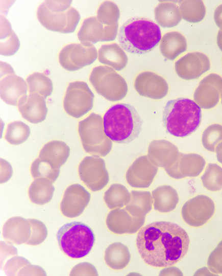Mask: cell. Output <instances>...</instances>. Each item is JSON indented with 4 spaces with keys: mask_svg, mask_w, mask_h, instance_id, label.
Masks as SVG:
<instances>
[{
    "mask_svg": "<svg viewBox=\"0 0 222 276\" xmlns=\"http://www.w3.org/2000/svg\"><path fill=\"white\" fill-rule=\"evenodd\" d=\"M136 242L139 254L147 265L166 267L185 257L190 240L185 230L177 224L156 221L139 231Z\"/></svg>",
    "mask_w": 222,
    "mask_h": 276,
    "instance_id": "cell-1",
    "label": "cell"
},
{
    "mask_svg": "<svg viewBox=\"0 0 222 276\" xmlns=\"http://www.w3.org/2000/svg\"><path fill=\"white\" fill-rule=\"evenodd\" d=\"M161 39L159 26L152 20L142 17L129 19L120 27L118 41L126 51L144 54L153 50Z\"/></svg>",
    "mask_w": 222,
    "mask_h": 276,
    "instance_id": "cell-2",
    "label": "cell"
},
{
    "mask_svg": "<svg viewBox=\"0 0 222 276\" xmlns=\"http://www.w3.org/2000/svg\"><path fill=\"white\" fill-rule=\"evenodd\" d=\"M142 120L135 108L127 103L112 106L103 117L105 133L113 142L128 144L139 135Z\"/></svg>",
    "mask_w": 222,
    "mask_h": 276,
    "instance_id": "cell-3",
    "label": "cell"
},
{
    "mask_svg": "<svg viewBox=\"0 0 222 276\" xmlns=\"http://www.w3.org/2000/svg\"><path fill=\"white\" fill-rule=\"evenodd\" d=\"M202 119L201 108L191 99L179 98L168 101L163 113V121L167 132L184 137L192 133Z\"/></svg>",
    "mask_w": 222,
    "mask_h": 276,
    "instance_id": "cell-4",
    "label": "cell"
},
{
    "mask_svg": "<svg viewBox=\"0 0 222 276\" xmlns=\"http://www.w3.org/2000/svg\"><path fill=\"white\" fill-rule=\"evenodd\" d=\"M61 250L73 259L84 257L91 251L94 241V235L87 225L72 221L62 226L57 234Z\"/></svg>",
    "mask_w": 222,
    "mask_h": 276,
    "instance_id": "cell-5",
    "label": "cell"
},
{
    "mask_svg": "<svg viewBox=\"0 0 222 276\" xmlns=\"http://www.w3.org/2000/svg\"><path fill=\"white\" fill-rule=\"evenodd\" d=\"M78 132L85 151L93 156L104 157L112 147V141L106 135L103 119L92 112L79 122Z\"/></svg>",
    "mask_w": 222,
    "mask_h": 276,
    "instance_id": "cell-6",
    "label": "cell"
},
{
    "mask_svg": "<svg viewBox=\"0 0 222 276\" xmlns=\"http://www.w3.org/2000/svg\"><path fill=\"white\" fill-rule=\"evenodd\" d=\"M89 79L96 92L110 101H120L127 95L128 86L126 80L111 67H94Z\"/></svg>",
    "mask_w": 222,
    "mask_h": 276,
    "instance_id": "cell-7",
    "label": "cell"
},
{
    "mask_svg": "<svg viewBox=\"0 0 222 276\" xmlns=\"http://www.w3.org/2000/svg\"><path fill=\"white\" fill-rule=\"evenodd\" d=\"M94 96L88 84L81 81L70 82L65 92L63 107L69 116L79 118L93 107Z\"/></svg>",
    "mask_w": 222,
    "mask_h": 276,
    "instance_id": "cell-8",
    "label": "cell"
},
{
    "mask_svg": "<svg viewBox=\"0 0 222 276\" xmlns=\"http://www.w3.org/2000/svg\"><path fill=\"white\" fill-rule=\"evenodd\" d=\"M37 17L46 29L62 33L74 32L81 18L79 12L73 7L65 12H53L48 9L44 2L38 7Z\"/></svg>",
    "mask_w": 222,
    "mask_h": 276,
    "instance_id": "cell-9",
    "label": "cell"
},
{
    "mask_svg": "<svg viewBox=\"0 0 222 276\" xmlns=\"http://www.w3.org/2000/svg\"><path fill=\"white\" fill-rule=\"evenodd\" d=\"M98 56L94 45L89 43H71L64 46L59 54L61 66L75 71L92 63Z\"/></svg>",
    "mask_w": 222,
    "mask_h": 276,
    "instance_id": "cell-10",
    "label": "cell"
},
{
    "mask_svg": "<svg viewBox=\"0 0 222 276\" xmlns=\"http://www.w3.org/2000/svg\"><path fill=\"white\" fill-rule=\"evenodd\" d=\"M78 171L81 180L92 191L103 189L109 181L105 160L99 156L85 157L80 163Z\"/></svg>",
    "mask_w": 222,
    "mask_h": 276,
    "instance_id": "cell-11",
    "label": "cell"
},
{
    "mask_svg": "<svg viewBox=\"0 0 222 276\" xmlns=\"http://www.w3.org/2000/svg\"><path fill=\"white\" fill-rule=\"evenodd\" d=\"M215 210L214 202L210 197L198 195L183 204L181 214L188 225L198 227L206 224L213 216Z\"/></svg>",
    "mask_w": 222,
    "mask_h": 276,
    "instance_id": "cell-12",
    "label": "cell"
},
{
    "mask_svg": "<svg viewBox=\"0 0 222 276\" xmlns=\"http://www.w3.org/2000/svg\"><path fill=\"white\" fill-rule=\"evenodd\" d=\"M118 24L105 26L96 17H89L83 21L78 32V37L81 43H95L100 41H111L117 35Z\"/></svg>",
    "mask_w": 222,
    "mask_h": 276,
    "instance_id": "cell-13",
    "label": "cell"
},
{
    "mask_svg": "<svg viewBox=\"0 0 222 276\" xmlns=\"http://www.w3.org/2000/svg\"><path fill=\"white\" fill-rule=\"evenodd\" d=\"M221 91L222 77L210 74L200 82L193 94L194 101L202 108H213L219 102Z\"/></svg>",
    "mask_w": 222,
    "mask_h": 276,
    "instance_id": "cell-14",
    "label": "cell"
},
{
    "mask_svg": "<svg viewBox=\"0 0 222 276\" xmlns=\"http://www.w3.org/2000/svg\"><path fill=\"white\" fill-rule=\"evenodd\" d=\"M210 68L209 58L200 52L187 53L175 64L177 74L181 78L192 80L199 78Z\"/></svg>",
    "mask_w": 222,
    "mask_h": 276,
    "instance_id": "cell-15",
    "label": "cell"
},
{
    "mask_svg": "<svg viewBox=\"0 0 222 276\" xmlns=\"http://www.w3.org/2000/svg\"><path fill=\"white\" fill-rule=\"evenodd\" d=\"M158 171L147 155L137 158L129 167L126 174L128 183L133 188H146L153 182Z\"/></svg>",
    "mask_w": 222,
    "mask_h": 276,
    "instance_id": "cell-16",
    "label": "cell"
},
{
    "mask_svg": "<svg viewBox=\"0 0 222 276\" xmlns=\"http://www.w3.org/2000/svg\"><path fill=\"white\" fill-rule=\"evenodd\" d=\"M90 198L89 192L81 185L75 183L68 186L60 203L61 213L68 218L80 216L88 204Z\"/></svg>",
    "mask_w": 222,
    "mask_h": 276,
    "instance_id": "cell-17",
    "label": "cell"
},
{
    "mask_svg": "<svg viewBox=\"0 0 222 276\" xmlns=\"http://www.w3.org/2000/svg\"><path fill=\"white\" fill-rule=\"evenodd\" d=\"M134 88L140 96L155 100L164 98L169 89L168 83L162 77L150 71L141 72L136 76Z\"/></svg>",
    "mask_w": 222,
    "mask_h": 276,
    "instance_id": "cell-18",
    "label": "cell"
},
{
    "mask_svg": "<svg viewBox=\"0 0 222 276\" xmlns=\"http://www.w3.org/2000/svg\"><path fill=\"white\" fill-rule=\"evenodd\" d=\"M205 164V159L200 154L180 152L176 162L164 170L170 177L180 179L199 176L204 170Z\"/></svg>",
    "mask_w": 222,
    "mask_h": 276,
    "instance_id": "cell-19",
    "label": "cell"
},
{
    "mask_svg": "<svg viewBox=\"0 0 222 276\" xmlns=\"http://www.w3.org/2000/svg\"><path fill=\"white\" fill-rule=\"evenodd\" d=\"M145 217H136L125 208L111 211L106 218L108 228L116 234H134L144 224Z\"/></svg>",
    "mask_w": 222,
    "mask_h": 276,
    "instance_id": "cell-20",
    "label": "cell"
},
{
    "mask_svg": "<svg viewBox=\"0 0 222 276\" xmlns=\"http://www.w3.org/2000/svg\"><path fill=\"white\" fill-rule=\"evenodd\" d=\"M180 153L178 147L170 142L155 140L149 144L147 156L155 166L165 169L176 162Z\"/></svg>",
    "mask_w": 222,
    "mask_h": 276,
    "instance_id": "cell-21",
    "label": "cell"
},
{
    "mask_svg": "<svg viewBox=\"0 0 222 276\" xmlns=\"http://www.w3.org/2000/svg\"><path fill=\"white\" fill-rule=\"evenodd\" d=\"M17 107L22 117L33 124L42 122L47 113L45 98L37 93L23 95L18 100Z\"/></svg>",
    "mask_w": 222,
    "mask_h": 276,
    "instance_id": "cell-22",
    "label": "cell"
},
{
    "mask_svg": "<svg viewBox=\"0 0 222 276\" xmlns=\"http://www.w3.org/2000/svg\"><path fill=\"white\" fill-rule=\"evenodd\" d=\"M0 89L1 99L6 104L15 106L19 99L27 94L28 87L23 78L14 73L1 78Z\"/></svg>",
    "mask_w": 222,
    "mask_h": 276,
    "instance_id": "cell-23",
    "label": "cell"
},
{
    "mask_svg": "<svg viewBox=\"0 0 222 276\" xmlns=\"http://www.w3.org/2000/svg\"><path fill=\"white\" fill-rule=\"evenodd\" d=\"M31 224L28 219L19 216L9 218L3 228L4 239L17 245L26 243L31 234Z\"/></svg>",
    "mask_w": 222,
    "mask_h": 276,
    "instance_id": "cell-24",
    "label": "cell"
},
{
    "mask_svg": "<svg viewBox=\"0 0 222 276\" xmlns=\"http://www.w3.org/2000/svg\"><path fill=\"white\" fill-rule=\"evenodd\" d=\"M70 151L69 147L65 142L52 141L43 146L38 157L49 164L53 168L60 169L67 161Z\"/></svg>",
    "mask_w": 222,
    "mask_h": 276,
    "instance_id": "cell-25",
    "label": "cell"
},
{
    "mask_svg": "<svg viewBox=\"0 0 222 276\" xmlns=\"http://www.w3.org/2000/svg\"><path fill=\"white\" fill-rule=\"evenodd\" d=\"M98 61L116 71H121L127 65L128 58L123 49L117 43L102 45L98 52Z\"/></svg>",
    "mask_w": 222,
    "mask_h": 276,
    "instance_id": "cell-26",
    "label": "cell"
},
{
    "mask_svg": "<svg viewBox=\"0 0 222 276\" xmlns=\"http://www.w3.org/2000/svg\"><path fill=\"white\" fill-rule=\"evenodd\" d=\"M187 44L185 37L177 31L166 33L161 38L160 51L163 56L169 60L175 59L185 52Z\"/></svg>",
    "mask_w": 222,
    "mask_h": 276,
    "instance_id": "cell-27",
    "label": "cell"
},
{
    "mask_svg": "<svg viewBox=\"0 0 222 276\" xmlns=\"http://www.w3.org/2000/svg\"><path fill=\"white\" fill-rule=\"evenodd\" d=\"M154 208L161 213L173 211L179 201L177 191L171 186L162 185L152 191Z\"/></svg>",
    "mask_w": 222,
    "mask_h": 276,
    "instance_id": "cell-28",
    "label": "cell"
},
{
    "mask_svg": "<svg viewBox=\"0 0 222 276\" xmlns=\"http://www.w3.org/2000/svg\"><path fill=\"white\" fill-rule=\"evenodd\" d=\"M154 16L157 23L164 28L176 26L182 19L179 6L169 2L158 4L155 8Z\"/></svg>",
    "mask_w": 222,
    "mask_h": 276,
    "instance_id": "cell-29",
    "label": "cell"
},
{
    "mask_svg": "<svg viewBox=\"0 0 222 276\" xmlns=\"http://www.w3.org/2000/svg\"><path fill=\"white\" fill-rule=\"evenodd\" d=\"M130 259L128 247L120 242L110 244L105 251V261L109 267L113 269L125 268L129 263Z\"/></svg>",
    "mask_w": 222,
    "mask_h": 276,
    "instance_id": "cell-30",
    "label": "cell"
},
{
    "mask_svg": "<svg viewBox=\"0 0 222 276\" xmlns=\"http://www.w3.org/2000/svg\"><path fill=\"white\" fill-rule=\"evenodd\" d=\"M153 197L149 191L133 190L125 209L136 217H145L152 209Z\"/></svg>",
    "mask_w": 222,
    "mask_h": 276,
    "instance_id": "cell-31",
    "label": "cell"
},
{
    "mask_svg": "<svg viewBox=\"0 0 222 276\" xmlns=\"http://www.w3.org/2000/svg\"><path fill=\"white\" fill-rule=\"evenodd\" d=\"M53 183L50 179L46 178H35L28 190L31 201L38 205H43L49 202L55 191V187Z\"/></svg>",
    "mask_w": 222,
    "mask_h": 276,
    "instance_id": "cell-32",
    "label": "cell"
},
{
    "mask_svg": "<svg viewBox=\"0 0 222 276\" xmlns=\"http://www.w3.org/2000/svg\"><path fill=\"white\" fill-rule=\"evenodd\" d=\"M131 193L127 188L119 183H114L105 192L104 199L110 209L121 208L129 201Z\"/></svg>",
    "mask_w": 222,
    "mask_h": 276,
    "instance_id": "cell-33",
    "label": "cell"
},
{
    "mask_svg": "<svg viewBox=\"0 0 222 276\" xmlns=\"http://www.w3.org/2000/svg\"><path fill=\"white\" fill-rule=\"evenodd\" d=\"M179 7L182 18L189 22H199L206 15V7L202 1H180Z\"/></svg>",
    "mask_w": 222,
    "mask_h": 276,
    "instance_id": "cell-34",
    "label": "cell"
},
{
    "mask_svg": "<svg viewBox=\"0 0 222 276\" xmlns=\"http://www.w3.org/2000/svg\"><path fill=\"white\" fill-rule=\"evenodd\" d=\"M26 81L30 93L39 94L45 99L53 92L52 81L43 73H33L27 77Z\"/></svg>",
    "mask_w": 222,
    "mask_h": 276,
    "instance_id": "cell-35",
    "label": "cell"
},
{
    "mask_svg": "<svg viewBox=\"0 0 222 276\" xmlns=\"http://www.w3.org/2000/svg\"><path fill=\"white\" fill-rule=\"evenodd\" d=\"M30 132L28 125L21 121H16L8 125L5 137L9 143L18 145L27 140Z\"/></svg>",
    "mask_w": 222,
    "mask_h": 276,
    "instance_id": "cell-36",
    "label": "cell"
},
{
    "mask_svg": "<svg viewBox=\"0 0 222 276\" xmlns=\"http://www.w3.org/2000/svg\"><path fill=\"white\" fill-rule=\"evenodd\" d=\"M205 188L212 192L222 189V168L216 164L209 163L201 176Z\"/></svg>",
    "mask_w": 222,
    "mask_h": 276,
    "instance_id": "cell-37",
    "label": "cell"
},
{
    "mask_svg": "<svg viewBox=\"0 0 222 276\" xmlns=\"http://www.w3.org/2000/svg\"><path fill=\"white\" fill-rule=\"evenodd\" d=\"M120 10L117 5L111 1H104L98 7L96 18L105 26H112L118 24Z\"/></svg>",
    "mask_w": 222,
    "mask_h": 276,
    "instance_id": "cell-38",
    "label": "cell"
},
{
    "mask_svg": "<svg viewBox=\"0 0 222 276\" xmlns=\"http://www.w3.org/2000/svg\"><path fill=\"white\" fill-rule=\"evenodd\" d=\"M222 142V125L213 124L208 126L202 135V143L208 151L214 152L217 145Z\"/></svg>",
    "mask_w": 222,
    "mask_h": 276,
    "instance_id": "cell-39",
    "label": "cell"
},
{
    "mask_svg": "<svg viewBox=\"0 0 222 276\" xmlns=\"http://www.w3.org/2000/svg\"><path fill=\"white\" fill-rule=\"evenodd\" d=\"M31 173L34 178L44 177L54 183L59 175L60 169L53 168L49 164L38 157L31 165Z\"/></svg>",
    "mask_w": 222,
    "mask_h": 276,
    "instance_id": "cell-40",
    "label": "cell"
},
{
    "mask_svg": "<svg viewBox=\"0 0 222 276\" xmlns=\"http://www.w3.org/2000/svg\"><path fill=\"white\" fill-rule=\"evenodd\" d=\"M31 224V234L26 243L31 245H37L42 243L47 236V229L41 221L36 219H28Z\"/></svg>",
    "mask_w": 222,
    "mask_h": 276,
    "instance_id": "cell-41",
    "label": "cell"
},
{
    "mask_svg": "<svg viewBox=\"0 0 222 276\" xmlns=\"http://www.w3.org/2000/svg\"><path fill=\"white\" fill-rule=\"evenodd\" d=\"M20 47L19 38L13 30L8 34L1 37V55L6 56L15 54Z\"/></svg>",
    "mask_w": 222,
    "mask_h": 276,
    "instance_id": "cell-42",
    "label": "cell"
},
{
    "mask_svg": "<svg viewBox=\"0 0 222 276\" xmlns=\"http://www.w3.org/2000/svg\"><path fill=\"white\" fill-rule=\"evenodd\" d=\"M208 269L215 274H222V246L218 245L211 252L207 260Z\"/></svg>",
    "mask_w": 222,
    "mask_h": 276,
    "instance_id": "cell-43",
    "label": "cell"
},
{
    "mask_svg": "<svg viewBox=\"0 0 222 276\" xmlns=\"http://www.w3.org/2000/svg\"><path fill=\"white\" fill-rule=\"evenodd\" d=\"M31 264L26 258L16 256L7 261L4 266V271L8 275H17L19 271L25 266Z\"/></svg>",
    "mask_w": 222,
    "mask_h": 276,
    "instance_id": "cell-44",
    "label": "cell"
},
{
    "mask_svg": "<svg viewBox=\"0 0 222 276\" xmlns=\"http://www.w3.org/2000/svg\"><path fill=\"white\" fill-rule=\"evenodd\" d=\"M70 275H98L95 266L88 262H82L75 265L72 269Z\"/></svg>",
    "mask_w": 222,
    "mask_h": 276,
    "instance_id": "cell-45",
    "label": "cell"
},
{
    "mask_svg": "<svg viewBox=\"0 0 222 276\" xmlns=\"http://www.w3.org/2000/svg\"><path fill=\"white\" fill-rule=\"evenodd\" d=\"M48 10L53 12H62L70 8L72 1H45L43 2Z\"/></svg>",
    "mask_w": 222,
    "mask_h": 276,
    "instance_id": "cell-46",
    "label": "cell"
},
{
    "mask_svg": "<svg viewBox=\"0 0 222 276\" xmlns=\"http://www.w3.org/2000/svg\"><path fill=\"white\" fill-rule=\"evenodd\" d=\"M46 275L45 271L42 268L38 266L29 264L23 267L18 272L17 275Z\"/></svg>",
    "mask_w": 222,
    "mask_h": 276,
    "instance_id": "cell-47",
    "label": "cell"
},
{
    "mask_svg": "<svg viewBox=\"0 0 222 276\" xmlns=\"http://www.w3.org/2000/svg\"><path fill=\"white\" fill-rule=\"evenodd\" d=\"M13 170L11 165L3 158H1V183L7 181L12 176Z\"/></svg>",
    "mask_w": 222,
    "mask_h": 276,
    "instance_id": "cell-48",
    "label": "cell"
},
{
    "mask_svg": "<svg viewBox=\"0 0 222 276\" xmlns=\"http://www.w3.org/2000/svg\"><path fill=\"white\" fill-rule=\"evenodd\" d=\"M1 262L6 259L10 255H16L17 251L16 248L12 244L5 243L4 241H1Z\"/></svg>",
    "mask_w": 222,
    "mask_h": 276,
    "instance_id": "cell-49",
    "label": "cell"
},
{
    "mask_svg": "<svg viewBox=\"0 0 222 276\" xmlns=\"http://www.w3.org/2000/svg\"><path fill=\"white\" fill-rule=\"evenodd\" d=\"M159 275H183V273L178 268L171 266L163 268Z\"/></svg>",
    "mask_w": 222,
    "mask_h": 276,
    "instance_id": "cell-50",
    "label": "cell"
},
{
    "mask_svg": "<svg viewBox=\"0 0 222 276\" xmlns=\"http://www.w3.org/2000/svg\"><path fill=\"white\" fill-rule=\"evenodd\" d=\"M214 19L217 26L222 31V4L215 9Z\"/></svg>",
    "mask_w": 222,
    "mask_h": 276,
    "instance_id": "cell-51",
    "label": "cell"
},
{
    "mask_svg": "<svg viewBox=\"0 0 222 276\" xmlns=\"http://www.w3.org/2000/svg\"><path fill=\"white\" fill-rule=\"evenodd\" d=\"M14 73H15L14 71L10 64L1 61V78L7 75Z\"/></svg>",
    "mask_w": 222,
    "mask_h": 276,
    "instance_id": "cell-52",
    "label": "cell"
},
{
    "mask_svg": "<svg viewBox=\"0 0 222 276\" xmlns=\"http://www.w3.org/2000/svg\"><path fill=\"white\" fill-rule=\"evenodd\" d=\"M215 151L217 160L222 164V142L217 145Z\"/></svg>",
    "mask_w": 222,
    "mask_h": 276,
    "instance_id": "cell-53",
    "label": "cell"
},
{
    "mask_svg": "<svg viewBox=\"0 0 222 276\" xmlns=\"http://www.w3.org/2000/svg\"><path fill=\"white\" fill-rule=\"evenodd\" d=\"M217 44L222 52V31L219 30L217 35Z\"/></svg>",
    "mask_w": 222,
    "mask_h": 276,
    "instance_id": "cell-54",
    "label": "cell"
},
{
    "mask_svg": "<svg viewBox=\"0 0 222 276\" xmlns=\"http://www.w3.org/2000/svg\"><path fill=\"white\" fill-rule=\"evenodd\" d=\"M218 245L222 246V240H221L219 243L218 244Z\"/></svg>",
    "mask_w": 222,
    "mask_h": 276,
    "instance_id": "cell-55",
    "label": "cell"
},
{
    "mask_svg": "<svg viewBox=\"0 0 222 276\" xmlns=\"http://www.w3.org/2000/svg\"><path fill=\"white\" fill-rule=\"evenodd\" d=\"M220 98H221V103L222 104V91H221V94H220Z\"/></svg>",
    "mask_w": 222,
    "mask_h": 276,
    "instance_id": "cell-56",
    "label": "cell"
}]
</instances>
